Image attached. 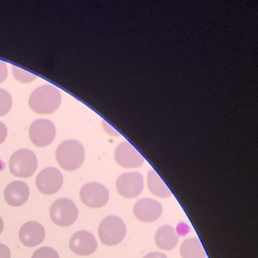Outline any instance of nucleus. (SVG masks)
I'll use <instances>...</instances> for the list:
<instances>
[{
  "mask_svg": "<svg viewBox=\"0 0 258 258\" xmlns=\"http://www.w3.org/2000/svg\"><path fill=\"white\" fill-rule=\"evenodd\" d=\"M61 103L59 90L52 85H43L36 89L29 98V106L39 114H51L58 109Z\"/></svg>",
  "mask_w": 258,
  "mask_h": 258,
  "instance_id": "nucleus-1",
  "label": "nucleus"
},
{
  "mask_svg": "<svg viewBox=\"0 0 258 258\" xmlns=\"http://www.w3.org/2000/svg\"><path fill=\"white\" fill-rule=\"evenodd\" d=\"M56 159L64 170L75 171L84 164L85 149L79 141L66 140L58 146L56 150Z\"/></svg>",
  "mask_w": 258,
  "mask_h": 258,
  "instance_id": "nucleus-2",
  "label": "nucleus"
},
{
  "mask_svg": "<svg viewBox=\"0 0 258 258\" xmlns=\"http://www.w3.org/2000/svg\"><path fill=\"white\" fill-rule=\"evenodd\" d=\"M126 233V225L117 216H108L99 225V238L105 245L114 246L120 244L124 239Z\"/></svg>",
  "mask_w": 258,
  "mask_h": 258,
  "instance_id": "nucleus-3",
  "label": "nucleus"
},
{
  "mask_svg": "<svg viewBox=\"0 0 258 258\" xmlns=\"http://www.w3.org/2000/svg\"><path fill=\"white\" fill-rule=\"evenodd\" d=\"M37 167V155L29 149H19L10 158V172L17 177H31L35 173Z\"/></svg>",
  "mask_w": 258,
  "mask_h": 258,
  "instance_id": "nucleus-4",
  "label": "nucleus"
},
{
  "mask_svg": "<svg viewBox=\"0 0 258 258\" xmlns=\"http://www.w3.org/2000/svg\"><path fill=\"white\" fill-rule=\"evenodd\" d=\"M78 208L73 201L66 198L59 199L52 204L50 217L55 225L61 227L72 226L78 220Z\"/></svg>",
  "mask_w": 258,
  "mask_h": 258,
  "instance_id": "nucleus-5",
  "label": "nucleus"
},
{
  "mask_svg": "<svg viewBox=\"0 0 258 258\" xmlns=\"http://www.w3.org/2000/svg\"><path fill=\"white\" fill-rule=\"evenodd\" d=\"M56 129L48 119H38L33 122L29 128V137L34 146L46 147L55 140Z\"/></svg>",
  "mask_w": 258,
  "mask_h": 258,
  "instance_id": "nucleus-6",
  "label": "nucleus"
},
{
  "mask_svg": "<svg viewBox=\"0 0 258 258\" xmlns=\"http://www.w3.org/2000/svg\"><path fill=\"white\" fill-rule=\"evenodd\" d=\"M80 197L86 206L101 208L108 203L109 191L105 185L99 182H90L81 188Z\"/></svg>",
  "mask_w": 258,
  "mask_h": 258,
  "instance_id": "nucleus-7",
  "label": "nucleus"
},
{
  "mask_svg": "<svg viewBox=\"0 0 258 258\" xmlns=\"http://www.w3.org/2000/svg\"><path fill=\"white\" fill-rule=\"evenodd\" d=\"M116 188L122 197L135 199L144 188V179L139 172H129L120 175L117 179Z\"/></svg>",
  "mask_w": 258,
  "mask_h": 258,
  "instance_id": "nucleus-8",
  "label": "nucleus"
},
{
  "mask_svg": "<svg viewBox=\"0 0 258 258\" xmlns=\"http://www.w3.org/2000/svg\"><path fill=\"white\" fill-rule=\"evenodd\" d=\"M36 185L39 191L43 194H55L62 186V174L55 167H46L37 175Z\"/></svg>",
  "mask_w": 258,
  "mask_h": 258,
  "instance_id": "nucleus-9",
  "label": "nucleus"
},
{
  "mask_svg": "<svg viewBox=\"0 0 258 258\" xmlns=\"http://www.w3.org/2000/svg\"><path fill=\"white\" fill-rule=\"evenodd\" d=\"M116 161L123 168H137L144 163V158L129 142L120 143L114 154Z\"/></svg>",
  "mask_w": 258,
  "mask_h": 258,
  "instance_id": "nucleus-10",
  "label": "nucleus"
},
{
  "mask_svg": "<svg viewBox=\"0 0 258 258\" xmlns=\"http://www.w3.org/2000/svg\"><path fill=\"white\" fill-rule=\"evenodd\" d=\"M134 213L140 221L145 223H153L161 217L163 208L158 201L143 199L135 204Z\"/></svg>",
  "mask_w": 258,
  "mask_h": 258,
  "instance_id": "nucleus-11",
  "label": "nucleus"
},
{
  "mask_svg": "<svg viewBox=\"0 0 258 258\" xmlns=\"http://www.w3.org/2000/svg\"><path fill=\"white\" fill-rule=\"evenodd\" d=\"M71 250L79 256H89L95 253L98 244L96 238L91 232L81 230L72 235L69 244Z\"/></svg>",
  "mask_w": 258,
  "mask_h": 258,
  "instance_id": "nucleus-12",
  "label": "nucleus"
},
{
  "mask_svg": "<svg viewBox=\"0 0 258 258\" xmlns=\"http://www.w3.org/2000/svg\"><path fill=\"white\" fill-rule=\"evenodd\" d=\"M46 237V231L41 223L29 221L25 223L19 230V238L24 245L35 247L41 244Z\"/></svg>",
  "mask_w": 258,
  "mask_h": 258,
  "instance_id": "nucleus-13",
  "label": "nucleus"
},
{
  "mask_svg": "<svg viewBox=\"0 0 258 258\" xmlns=\"http://www.w3.org/2000/svg\"><path fill=\"white\" fill-rule=\"evenodd\" d=\"M29 187L22 181L10 182L4 192L6 202L13 207H20L25 205L29 199Z\"/></svg>",
  "mask_w": 258,
  "mask_h": 258,
  "instance_id": "nucleus-14",
  "label": "nucleus"
},
{
  "mask_svg": "<svg viewBox=\"0 0 258 258\" xmlns=\"http://www.w3.org/2000/svg\"><path fill=\"white\" fill-rule=\"evenodd\" d=\"M155 241L156 245L162 250H173L178 244L177 233L173 226L164 225L157 230Z\"/></svg>",
  "mask_w": 258,
  "mask_h": 258,
  "instance_id": "nucleus-15",
  "label": "nucleus"
},
{
  "mask_svg": "<svg viewBox=\"0 0 258 258\" xmlns=\"http://www.w3.org/2000/svg\"><path fill=\"white\" fill-rule=\"evenodd\" d=\"M180 256L182 258H206V252L202 242L198 238L185 239L180 246Z\"/></svg>",
  "mask_w": 258,
  "mask_h": 258,
  "instance_id": "nucleus-16",
  "label": "nucleus"
},
{
  "mask_svg": "<svg viewBox=\"0 0 258 258\" xmlns=\"http://www.w3.org/2000/svg\"><path fill=\"white\" fill-rule=\"evenodd\" d=\"M147 182L148 188L154 196L161 199H167L172 196L170 188L166 185L155 170H152L149 172Z\"/></svg>",
  "mask_w": 258,
  "mask_h": 258,
  "instance_id": "nucleus-17",
  "label": "nucleus"
},
{
  "mask_svg": "<svg viewBox=\"0 0 258 258\" xmlns=\"http://www.w3.org/2000/svg\"><path fill=\"white\" fill-rule=\"evenodd\" d=\"M13 107L11 95L4 89H0V117L7 115Z\"/></svg>",
  "mask_w": 258,
  "mask_h": 258,
  "instance_id": "nucleus-18",
  "label": "nucleus"
},
{
  "mask_svg": "<svg viewBox=\"0 0 258 258\" xmlns=\"http://www.w3.org/2000/svg\"><path fill=\"white\" fill-rule=\"evenodd\" d=\"M13 71L15 78L19 82L23 83V84H29L37 79L36 75L23 70V69H19L16 66H13Z\"/></svg>",
  "mask_w": 258,
  "mask_h": 258,
  "instance_id": "nucleus-19",
  "label": "nucleus"
},
{
  "mask_svg": "<svg viewBox=\"0 0 258 258\" xmlns=\"http://www.w3.org/2000/svg\"><path fill=\"white\" fill-rule=\"evenodd\" d=\"M32 258H60L58 252L50 247H42L37 249Z\"/></svg>",
  "mask_w": 258,
  "mask_h": 258,
  "instance_id": "nucleus-20",
  "label": "nucleus"
},
{
  "mask_svg": "<svg viewBox=\"0 0 258 258\" xmlns=\"http://www.w3.org/2000/svg\"><path fill=\"white\" fill-rule=\"evenodd\" d=\"M8 76V69L7 64L0 60V84H2L7 80Z\"/></svg>",
  "mask_w": 258,
  "mask_h": 258,
  "instance_id": "nucleus-21",
  "label": "nucleus"
},
{
  "mask_svg": "<svg viewBox=\"0 0 258 258\" xmlns=\"http://www.w3.org/2000/svg\"><path fill=\"white\" fill-rule=\"evenodd\" d=\"M0 258H11L10 247L2 243H0Z\"/></svg>",
  "mask_w": 258,
  "mask_h": 258,
  "instance_id": "nucleus-22",
  "label": "nucleus"
},
{
  "mask_svg": "<svg viewBox=\"0 0 258 258\" xmlns=\"http://www.w3.org/2000/svg\"><path fill=\"white\" fill-rule=\"evenodd\" d=\"M8 136V129L6 124H4L2 122H0V145L4 143L6 139Z\"/></svg>",
  "mask_w": 258,
  "mask_h": 258,
  "instance_id": "nucleus-23",
  "label": "nucleus"
},
{
  "mask_svg": "<svg viewBox=\"0 0 258 258\" xmlns=\"http://www.w3.org/2000/svg\"><path fill=\"white\" fill-rule=\"evenodd\" d=\"M143 258H168L164 253H160V252H152L149 253Z\"/></svg>",
  "mask_w": 258,
  "mask_h": 258,
  "instance_id": "nucleus-24",
  "label": "nucleus"
},
{
  "mask_svg": "<svg viewBox=\"0 0 258 258\" xmlns=\"http://www.w3.org/2000/svg\"><path fill=\"white\" fill-rule=\"evenodd\" d=\"M104 124H105V131H106L107 133H108V134H110V135L111 136H119L120 135V134H119L118 132H117L116 130H114V128L111 127V126H110L109 124H108V123H105V122H104Z\"/></svg>",
  "mask_w": 258,
  "mask_h": 258,
  "instance_id": "nucleus-25",
  "label": "nucleus"
},
{
  "mask_svg": "<svg viewBox=\"0 0 258 258\" xmlns=\"http://www.w3.org/2000/svg\"><path fill=\"white\" fill-rule=\"evenodd\" d=\"M4 220H3L2 217H0V235L2 233L3 231H4Z\"/></svg>",
  "mask_w": 258,
  "mask_h": 258,
  "instance_id": "nucleus-26",
  "label": "nucleus"
}]
</instances>
